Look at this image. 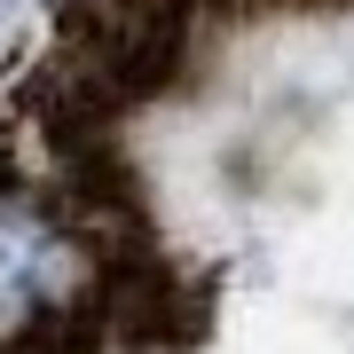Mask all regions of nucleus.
<instances>
[{"label":"nucleus","instance_id":"f257e3e1","mask_svg":"<svg viewBox=\"0 0 354 354\" xmlns=\"http://www.w3.org/2000/svg\"><path fill=\"white\" fill-rule=\"evenodd\" d=\"M95 252L87 236L32 189H0V339L64 330L95 299Z\"/></svg>","mask_w":354,"mask_h":354},{"label":"nucleus","instance_id":"f03ea898","mask_svg":"<svg viewBox=\"0 0 354 354\" xmlns=\"http://www.w3.org/2000/svg\"><path fill=\"white\" fill-rule=\"evenodd\" d=\"M0 8H8V0H0Z\"/></svg>","mask_w":354,"mask_h":354}]
</instances>
